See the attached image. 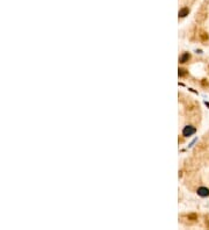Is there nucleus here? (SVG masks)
Returning <instances> with one entry per match:
<instances>
[{"instance_id":"f257e3e1","label":"nucleus","mask_w":209,"mask_h":230,"mask_svg":"<svg viewBox=\"0 0 209 230\" xmlns=\"http://www.w3.org/2000/svg\"><path fill=\"white\" fill-rule=\"evenodd\" d=\"M195 132H196L195 127H193V126H187V127L184 128V130H182V135H184L185 137H189V136H192Z\"/></svg>"},{"instance_id":"f03ea898","label":"nucleus","mask_w":209,"mask_h":230,"mask_svg":"<svg viewBox=\"0 0 209 230\" xmlns=\"http://www.w3.org/2000/svg\"><path fill=\"white\" fill-rule=\"evenodd\" d=\"M198 194L200 196H208L209 195V188L207 187H200L198 190Z\"/></svg>"},{"instance_id":"7ed1b4c3","label":"nucleus","mask_w":209,"mask_h":230,"mask_svg":"<svg viewBox=\"0 0 209 230\" xmlns=\"http://www.w3.org/2000/svg\"><path fill=\"white\" fill-rule=\"evenodd\" d=\"M191 58V55L188 54V52H185L184 55L180 57V63H186V62H188V59Z\"/></svg>"},{"instance_id":"20e7f679","label":"nucleus","mask_w":209,"mask_h":230,"mask_svg":"<svg viewBox=\"0 0 209 230\" xmlns=\"http://www.w3.org/2000/svg\"><path fill=\"white\" fill-rule=\"evenodd\" d=\"M188 13H189V10H188V8H182V10L179 11V16L185 17L186 15H188Z\"/></svg>"},{"instance_id":"39448f33","label":"nucleus","mask_w":209,"mask_h":230,"mask_svg":"<svg viewBox=\"0 0 209 230\" xmlns=\"http://www.w3.org/2000/svg\"><path fill=\"white\" fill-rule=\"evenodd\" d=\"M178 73H179V77H184V76L186 74L187 72H186V70H184V69H179V72H178Z\"/></svg>"},{"instance_id":"423d86ee","label":"nucleus","mask_w":209,"mask_h":230,"mask_svg":"<svg viewBox=\"0 0 209 230\" xmlns=\"http://www.w3.org/2000/svg\"><path fill=\"white\" fill-rule=\"evenodd\" d=\"M201 37H202V40H207V39H208V35H206L205 33H202V35H201Z\"/></svg>"},{"instance_id":"0eeeda50","label":"nucleus","mask_w":209,"mask_h":230,"mask_svg":"<svg viewBox=\"0 0 209 230\" xmlns=\"http://www.w3.org/2000/svg\"><path fill=\"white\" fill-rule=\"evenodd\" d=\"M195 215H189V219H195Z\"/></svg>"}]
</instances>
